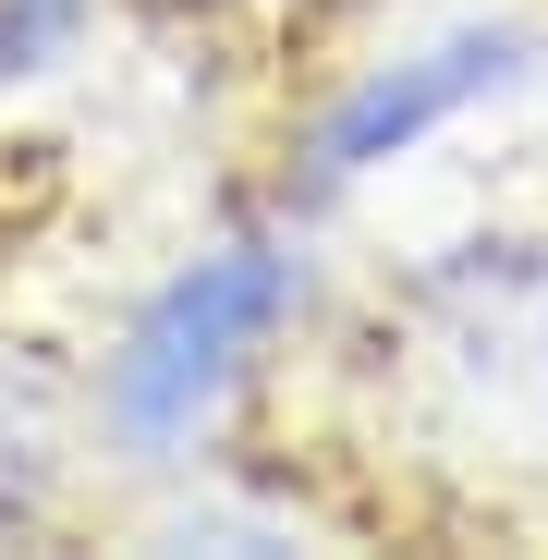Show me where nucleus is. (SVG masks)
<instances>
[{"label":"nucleus","instance_id":"1","mask_svg":"<svg viewBox=\"0 0 548 560\" xmlns=\"http://www.w3.org/2000/svg\"><path fill=\"white\" fill-rule=\"evenodd\" d=\"M293 317H305V244L293 232H232L208 256H183L123 317V341L98 365V439L123 463H183Z\"/></svg>","mask_w":548,"mask_h":560},{"label":"nucleus","instance_id":"2","mask_svg":"<svg viewBox=\"0 0 548 560\" xmlns=\"http://www.w3.org/2000/svg\"><path fill=\"white\" fill-rule=\"evenodd\" d=\"M524 85H548V25H512V13H464L415 49L353 61V85L293 135V208H341L353 183L403 171L415 147H439L451 122L524 98Z\"/></svg>","mask_w":548,"mask_h":560},{"label":"nucleus","instance_id":"3","mask_svg":"<svg viewBox=\"0 0 548 560\" xmlns=\"http://www.w3.org/2000/svg\"><path fill=\"white\" fill-rule=\"evenodd\" d=\"M49 488H61V390H49V365L0 353V536L37 524Z\"/></svg>","mask_w":548,"mask_h":560},{"label":"nucleus","instance_id":"4","mask_svg":"<svg viewBox=\"0 0 548 560\" xmlns=\"http://www.w3.org/2000/svg\"><path fill=\"white\" fill-rule=\"evenodd\" d=\"M85 25H98V0H0V98H25V85H49Z\"/></svg>","mask_w":548,"mask_h":560},{"label":"nucleus","instance_id":"5","mask_svg":"<svg viewBox=\"0 0 548 560\" xmlns=\"http://www.w3.org/2000/svg\"><path fill=\"white\" fill-rule=\"evenodd\" d=\"M171 13H244V0H171Z\"/></svg>","mask_w":548,"mask_h":560}]
</instances>
